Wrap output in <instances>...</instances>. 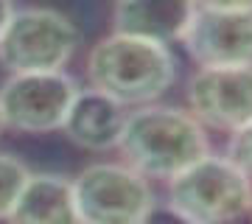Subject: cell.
Instances as JSON below:
<instances>
[{
    "mask_svg": "<svg viewBox=\"0 0 252 224\" xmlns=\"http://www.w3.org/2000/svg\"><path fill=\"white\" fill-rule=\"evenodd\" d=\"M79 87L64 70L11 73L0 87L3 126L26 134H42L62 129Z\"/></svg>",
    "mask_w": 252,
    "mask_h": 224,
    "instance_id": "6",
    "label": "cell"
},
{
    "mask_svg": "<svg viewBox=\"0 0 252 224\" xmlns=\"http://www.w3.org/2000/svg\"><path fill=\"white\" fill-rule=\"evenodd\" d=\"M31 171L11 154L0 152V219L6 222V216L11 213V207L17 202L23 185L28 182Z\"/></svg>",
    "mask_w": 252,
    "mask_h": 224,
    "instance_id": "12",
    "label": "cell"
},
{
    "mask_svg": "<svg viewBox=\"0 0 252 224\" xmlns=\"http://www.w3.org/2000/svg\"><path fill=\"white\" fill-rule=\"evenodd\" d=\"M11 14H14V3L11 0H0V34H3V28H6Z\"/></svg>",
    "mask_w": 252,
    "mask_h": 224,
    "instance_id": "16",
    "label": "cell"
},
{
    "mask_svg": "<svg viewBox=\"0 0 252 224\" xmlns=\"http://www.w3.org/2000/svg\"><path fill=\"white\" fill-rule=\"evenodd\" d=\"M193 14V0H118L112 23L121 34L168 45L174 39H182Z\"/></svg>",
    "mask_w": 252,
    "mask_h": 224,
    "instance_id": "10",
    "label": "cell"
},
{
    "mask_svg": "<svg viewBox=\"0 0 252 224\" xmlns=\"http://www.w3.org/2000/svg\"><path fill=\"white\" fill-rule=\"evenodd\" d=\"M190 115L202 126L235 132L252 121V64L199 67L188 81Z\"/></svg>",
    "mask_w": 252,
    "mask_h": 224,
    "instance_id": "7",
    "label": "cell"
},
{
    "mask_svg": "<svg viewBox=\"0 0 252 224\" xmlns=\"http://www.w3.org/2000/svg\"><path fill=\"white\" fill-rule=\"evenodd\" d=\"M79 48V28L56 9L14 11L0 34V64L9 73L62 70Z\"/></svg>",
    "mask_w": 252,
    "mask_h": 224,
    "instance_id": "4",
    "label": "cell"
},
{
    "mask_svg": "<svg viewBox=\"0 0 252 224\" xmlns=\"http://www.w3.org/2000/svg\"><path fill=\"white\" fill-rule=\"evenodd\" d=\"M81 224H143L154 193L149 179L126 162H95L73 179Z\"/></svg>",
    "mask_w": 252,
    "mask_h": 224,
    "instance_id": "5",
    "label": "cell"
},
{
    "mask_svg": "<svg viewBox=\"0 0 252 224\" xmlns=\"http://www.w3.org/2000/svg\"><path fill=\"white\" fill-rule=\"evenodd\" d=\"M9 224H81L76 213L73 179L59 174H31L6 216Z\"/></svg>",
    "mask_w": 252,
    "mask_h": 224,
    "instance_id": "11",
    "label": "cell"
},
{
    "mask_svg": "<svg viewBox=\"0 0 252 224\" xmlns=\"http://www.w3.org/2000/svg\"><path fill=\"white\" fill-rule=\"evenodd\" d=\"M143 224H199V222H193V219H188V216H182L180 210H174L171 205H165V207L154 205L152 213L143 219Z\"/></svg>",
    "mask_w": 252,
    "mask_h": 224,
    "instance_id": "14",
    "label": "cell"
},
{
    "mask_svg": "<svg viewBox=\"0 0 252 224\" xmlns=\"http://www.w3.org/2000/svg\"><path fill=\"white\" fill-rule=\"evenodd\" d=\"M126 165L140 171L146 179H168L188 168L193 160L210 152L205 126L177 107L143 104L126 115L118 140Z\"/></svg>",
    "mask_w": 252,
    "mask_h": 224,
    "instance_id": "1",
    "label": "cell"
},
{
    "mask_svg": "<svg viewBox=\"0 0 252 224\" xmlns=\"http://www.w3.org/2000/svg\"><path fill=\"white\" fill-rule=\"evenodd\" d=\"M177 64L168 45L132 34L104 36L87 54V79L93 90L107 93L124 107L154 104L174 84Z\"/></svg>",
    "mask_w": 252,
    "mask_h": 224,
    "instance_id": "2",
    "label": "cell"
},
{
    "mask_svg": "<svg viewBox=\"0 0 252 224\" xmlns=\"http://www.w3.org/2000/svg\"><path fill=\"white\" fill-rule=\"evenodd\" d=\"M180 42L199 67L252 64V11L196 9Z\"/></svg>",
    "mask_w": 252,
    "mask_h": 224,
    "instance_id": "8",
    "label": "cell"
},
{
    "mask_svg": "<svg viewBox=\"0 0 252 224\" xmlns=\"http://www.w3.org/2000/svg\"><path fill=\"white\" fill-rule=\"evenodd\" d=\"M250 213H252V207H250Z\"/></svg>",
    "mask_w": 252,
    "mask_h": 224,
    "instance_id": "18",
    "label": "cell"
},
{
    "mask_svg": "<svg viewBox=\"0 0 252 224\" xmlns=\"http://www.w3.org/2000/svg\"><path fill=\"white\" fill-rule=\"evenodd\" d=\"M168 205L199 224H230L250 213L252 179L227 154L207 152L168 179Z\"/></svg>",
    "mask_w": 252,
    "mask_h": 224,
    "instance_id": "3",
    "label": "cell"
},
{
    "mask_svg": "<svg viewBox=\"0 0 252 224\" xmlns=\"http://www.w3.org/2000/svg\"><path fill=\"white\" fill-rule=\"evenodd\" d=\"M126 107L109 98L101 90H79L64 115L62 132L67 140L87 152H109L118 149L121 132L126 124Z\"/></svg>",
    "mask_w": 252,
    "mask_h": 224,
    "instance_id": "9",
    "label": "cell"
},
{
    "mask_svg": "<svg viewBox=\"0 0 252 224\" xmlns=\"http://www.w3.org/2000/svg\"><path fill=\"white\" fill-rule=\"evenodd\" d=\"M196 9H219V11H252V0H193Z\"/></svg>",
    "mask_w": 252,
    "mask_h": 224,
    "instance_id": "15",
    "label": "cell"
},
{
    "mask_svg": "<svg viewBox=\"0 0 252 224\" xmlns=\"http://www.w3.org/2000/svg\"><path fill=\"white\" fill-rule=\"evenodd\" d=\"M227 157L238 165V168L252 179V121L244 124L241 129L230 132V140H227Z\"/></svg>",
    "mask_w": 252,
    "mask_h": 224,
    "instance_id": "13",
    "label": "cell"
},
{
    "mask_svg": "<svg viewBox=\"0 0 252 224\" xmlns=\"http://www.w3.org/2000/svg\"><path fill=\"white\" fill-rule=\"evenodd\" d=\"M3 129H6V126H3V115H0V132H3Z\"/></svg>",
    "mask_w": 252,
    "mask_h": 224,
    "instance_id": "17",
    "label": "cell"
}]
</instances>
